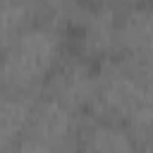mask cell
I'll return each mask as SVG.
<instances>
[{"label": "cell", "instance_id": "cell-8", "mask_svg": "<svg viewBox=\"0 0 153 153\" xmlns=\"http://www.w3.org/2000/svg\"><path fill=\"white\" fill-rule=\"evenodd\" d=\"M36 96L0 86V151H17Z\"/></svg>", "mask_w": 153, "mask_h": 153}, {"label": "cell", "instance_id": "cell-2", "mask_svg": "<svg viewBox=\"0 0 153 153\" xmlns=\"http://www.w3.org/2000/svg\"><path fill=\"white\" fill-rule=\"evenodd\" d=\"M69 50V31L43 17L0 48V86L38 96Z\"/></svg>", "mask_w": 153, "mask_h": 153}, {"label": "cell", "instance_id": "cell-5", "mask_svg": "<svg viewBox=\"0 0 153 153\" xmlns=\"http://www.w3.org/2000/svg\"><path fill=\"white\" fill-rule=\"evenodd\" d=\"M96 79H98V65L69 48L67 55L48 76L41 93L72 108L79 115H88L96 96Z\"/></svg>", "mask_w": 153, "mask_h": 153}, {"label": "cell", "instance_id": "cell-4", "mask_svg": "<svg viewBox=\"0 0 153 153\" xmlns=\"http://www.w3.org/2000/svg\"><path fill=\"white\" fill-rule=\"evenodd\" d=\"M120 14L122 12H117L112 7L93 5V2L84 0L67 26L69 48L96 65L115 57L117 55Z\"/></svg>", "mask_w": 153, "mask_h": 153}, {"label": "cell", "instance_id": "cell-3", "mask_svg": "<svg viewBox=\"0 0 153 153\" xmlns=\"http://www.w3.org/2000/svg\"><path fill=\"white\" fill-rule=\"evenodd\" d=\"M81 120L84 115L38 93L17 151H31V153L76 151V136H79Z\"/></svg>", "mask_w": 153, "mask_h": 153}, {"label": "cell", "instance_id": "cell-10", "mask_svg": "<svg viewBox=\"0 0 153 153\" xmlns=\"http://www.w3.org/2000/svg\"><path fill=\"white\" fill-rule=\"evenodd\" d=\"M86 2L105 5V7H112V10H117V12H124V10L136 7V5H141V2H146V0H86Z\"/></svg>", "mask_w": 153, "mask_h": 153}, {"label": "cell", "instance_id": "cell-7", "mask_svg": "<svg viewBox=\"0 0 153 153\" xmlns=\"http://www.w3.org/2000/svg\"><path fill=\"white\" fill-rule=\"evenodd\" d=\"M76 151H136V141L122 122L84 115L76 136Z\"/></svg>", "mask_w": 153, "mask_h": 153}, {"label": "cell", "instance_id": "cell-6", "mask_svg": "<svg viewBox=\"0 0 153 153\" xmlns=\"http://www.w3.org/2000/svg\"><path fill=\"white\" fill-rule=\"evenodd\" d=\"M117 55L153 81V0L120 14Z\"/></svg>", "mask_w": 153, "mask_h": 153}, {"label": "cell", "instance_id": "cell-1", "mask_svg": "<svg viewBox=\"0 0 153 153\" xmlns=\"http://www.w3.org/2000/svg\"><path fill=\"white\" fill-rule=\"evenodd\" d=\"M88 115L122 122L131 131L136 151H153V81L120 55L98 62Z\"/></svg>", "mask_w": 153, "mask_h": 153}, {"label": "cell", "instance_id": "cell-9", "mask_svg": "<svg viewBox=\"0 0 153 153\" xmlns=\"http://www.w3.org/2000/svg\"><path fill=\"white\" fill-rule=\"evenodd\" d=\"M43 17L41 0H0V48Z\"/></svg>", "mask_w": 153, "mask_h": 153}]
</instances>
